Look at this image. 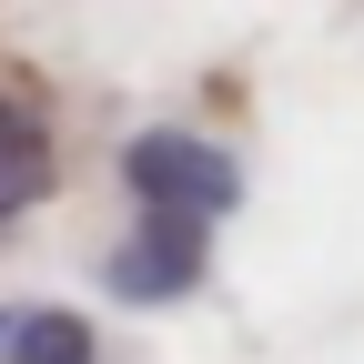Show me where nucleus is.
<instances>
[{"instance_id":"2","label":"nucleus","mask_w":364,"mask_h":364,"mask_svg":"<svg viewBox=\"0 0 364 364\" xmlns=\"http://www.w3.org/2000/svg\"><path fill=\"white\" fill-rule=\"evenodd\" d=\"M203 263H213V223H193V213H142L132 243H112L102 284H112V304H182V294L203 284Z\"/></svg>"},{"instance_id":"1","label":"nucleus","mask_w":364,"mask_h":364,"mask_svg":"<svg viewBox=\"0 0 364 364\" xmlns=\"http://www.w3.org/2000/svg\"><path fill=\"white\" fill-rule=\"evenodd\" d=\"M122 193L142 203V213H193V223H223V213L243 203V162L223 152V142H203V132L162 122V132H132V142H122Z\"/></svg>"},{"instance_id":"3","label":"nucleus","mask_w":364,"mask_h":364,"mask_svg":"<svg viewBox=\"0 0 364 364\" xmlns=\"http://www.w3.org/2000/svg\"><path fill=\"white\" fill-rule=\"evenodd\" d=\"M51 182H61V162H51V122L0 91V223H21L31 203H51Z\"/></svg>"},{"instance_id":"4","label":"nucleus","mask_w":364,"mask_h":364,"mask_svg":"<svg viewBox=\"0 0 364 364\" xmlns=\"http://www.w3.org/2000/svg\"><path fill=\"white\" fill-rule=\"evenodd\" d=\"M0 364H91V324L61 304H0Z\"/></svg>"}]
</instances>
